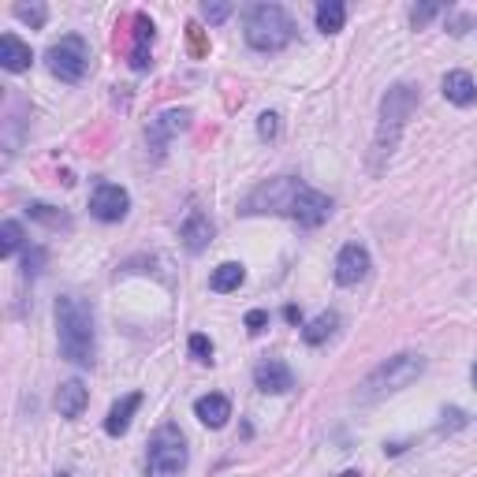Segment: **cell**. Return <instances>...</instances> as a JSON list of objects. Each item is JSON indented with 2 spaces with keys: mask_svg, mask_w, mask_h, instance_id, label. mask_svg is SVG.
<instances>
[{
  "mask_svg": "<svg viewBox=\"0 0 477 477\" xmlns=\"http://www.w3.org/2000/svg\"><path fill=\"white\" fill-rule=\"evenodd\" d=\"M179 235H183V247H187L190 254H202V250L213 243V220H209L202 209L194 206V209L187 213V220H183Z\"/></svg>",
  "mask_w": 477,
  "mask_h": 477,
  "instance_id": "13",
  "label": "cell"
},
{
  "mask_svg": "<svg viewBox=\"0 0 477 477\" xmlns=\"http://www.w3.org/2000/svg\"><path fill=\"white\" fill-rule=\"evenodd\" d=\"M444 97L459 108H470L477 101V83H473V75L470 71H448L444 75Z\"/></svg>",
  "mask_w": 477,
  "mask_h": 477,
  "instance_id": "18",
  "label": "cell"
},
{
  "mask_svg": "<svg viewBox=\"0 0 477 477\" xmlns=\"http://www.w3.org/2000/svg\"><path fill=\"white\" fill-rule=\"evenodd\" d=\"M23 228H19V220H5L0 224V258H15L19 254V247H23Z\"/></svg>",
  "mask_w": 477,
  "mask_h": 477,
  "instance_id": "22",
  "label": "cell"
},
{
  "mask_svg": "<svg viewBox=\"0 0 477 477\" xmlns=\"http://www.w3.org/2000/svg\"><path fill=\"white\" fill-rule=\"evenodd\" d=\"M243 280H247V269L238 265V261H224V265L213 269L209 288H213L217 295H228V291H238V288H243Z\"/></svg>",
  "mask_w": 477,
  "mask_h": 477,
  "instance_id": "19",
  "label": "cell"
},
{
  "mask_svg": "<svg viewBox=\"0 0 477 477\" xmlns=\"http://www.w3.org/2000/svg\"><path fill=\"white\" fill-rule=\"evenodd\" d=\"M131 209V194L119 183H97L90 194V217L101 224H119Z\"/></svg>",
  "mask_w": 477,
  "mask_h": 477,
  "instance_id": "8",
  "label": "cell"
},
{
  "mask_svg": "<svg viewBox=\"0 0 477 477\" xmlns=\"http://www.w3.org/2000/svg\"><path fill=\"white\" fill-rule=\"evenodd\" d=\"M202 15H206L209 23H224V19L231 15V5H206V8H202Z\"/></svg>",
  "mask_w": 477,
  "mask_h": 477,
  "instance_id": "30",
  "label": "cell"
},
{
  "mask_svg": "<svg viewBox=\"0 0 477 477\" xmlns=\"http://www.w3.org/2000/svg\"><path fill=\"white\" fill-rule=\"evenodd\" d=\"M187 127H190V112H187V108H168V112L157 116V119H149V127H146V142H149L153 157H161V153H165V146H168L179 131H187Z\"/></svg>",
  "mask_w": 477,
  "mask_h": 477,
  "instance_id": "9",
  "label": "cell"
},
{
  "mask_svg": "<svg viewBox=\"0 0 477 477\" xmlns=\"http://www.w3.org/2000/svg\"><path fill=\"white\" fill-rule=\"evenodd\" d=\"M254 384H258V391H265V395H284V391H291L295 377H291V370H288L284 362L265 358V362H258V370H254Z\"/></svg>",
  "mask_w": 477,
  "mask_h": 477,
  "instance_id": "11",
  "label": "cell"
},
{
  "mask_svg": "<svg viewBox=\"0 0 477 477\" xmlns=\"http://www.w3.org/2000/svg\"><path fill=\"white\" fill-rule=\"evenodd\" d=\"M421 373H425V354L400 350V354H391L388 362H381L362 384H358V400H362V403H377V400H384V395H391V391L411 388Z\"/></svg>",
  "mask_w": 477,
  "mask_h": 477,
  "instance_id": "4",
  "label": "cell"
},
{
  "mask_svg": "<svg viewBox=\"0 0 477 477\" xmlns=\"http://www.w3.org/2000/svg\"><path fill=\"white\" fill-rule=\"evenodd\" d=\"M258 135L261 138H276V135H280V116H276V112H261L258 116Z\"/></svg>",
  "mask_w": 477,
  "mask_h": 477,
  "instance_id": "27",
  "label": "cell"
},
{
  "mask_svg": "<svg viewBox=\"0 0 477 477\" xmlns=\"http://www.w3.org/2000/svg\"><path fill=\"white\" fill-rule=\"evenodd\" d=\"M56 336H60V354L75 366H94L97 358V329H94V310L90 302L60 295L56 299Z\"/></svg>",
  "mask_w": 477,
  "mask_h": 477,
  "instance_id": "3",
  "label": "cell"
},
{
  "mask_svg": "<svg viewBox=\"0 0 477 477\" xmlns=\"http://www.w3.org/2000/svg\"><path fill=\"white\" fill-rule=\"evenodd\" d=\"M46 64H49V71L60 78V83H78V78L86 75V67H90V46H86V37L64 34L60 42L49 46Z\"/></svg>",
  "mask_w": 477,
  "mask_h": 477,
  "instance_id": "7",
  "label": "cell"
},
{
  "mask_svg": "<svg viewBox=\"0 0 477 477\" xmlns=\"http://www.w3.org/2000/svg\"><path fill=\"white\" fill-rule=\"evenodd\" d=\"M470 377H473V388H477V362H473V370H470Z\"/></svg>",
  "mask_w": 477,
  "mask_h": 477,
  "instance_id": "32",
  "label": "cell"
},
{
  "mask_svg": "<svg viewBox=\"0 0 477 477\" xmlns=\"http://www.w3.org/2000/svg\"><path fill=\"white\" fill-rule=\"evenodd\" d=\"M441 12H444V5H414V8H411V26L421 30V26H429Z\"/></svg>",
  "mask_w": 477,
  "mask_h": 477,
  "instance_id": "25",
  "label": "cell"
},
{
  "mask_svg": "<svg viewBox=\"0 0 477 477\" xmlns=\"http://www.w3.org/2000/svg\"><path fill=\"white\" fill-rule=\"evenodd\" d=\"M30 60H34V53H30V46L23 42L19 34H5V37H0V67H5V71L19 75V71L30 67Z\"/></svg>",
  "mask_w": 477,
  "mask_h": 477,
  "instance_id": "15",
  "label": "cell"
},
{
  "mask_svg": "<svg viewBox=\"0 0 477 477\" xmlns=\"http://www.w3.org/2000/svg\"><path fill=\"white\" fill-rule=\"evenodd\" d=\"M243 325H247V332H254V336H258V332H265V325H269V313H265V310H250Z\"/></svg>",
  "mask_w": 477,
  "mask_h": 477,
  "instance_id": "29",
  "label": "cell"
},
{
  "mask_svg": "<svg viewBox=\"0 0 477 477\" xmlns=\"http://www.w3.org/2000/svg\"><path fill=\"white\" fill-rule=\"evenodd\" d=\"M187 441L176 425H161L149 436V452H146V477H179L187 470Z\"/></svg>",
  "mask_w": 477,
  "mask_h": 477,
  "instance_id": "6",
  "label": "cell"
},
{
  "mask_svg": "<svg viewBox=\"0 0 477 477\" xmlns=\"http://www.w3.org/2000/svg\"><path fill=\"white\" fill-rule=\"evenodd\" d=\"M42 265H46V250H30L26 261H23V276H37Z\"/></svg>",
  "mask_w": 477,
  "mask_h": 477,
  "instance_id": "28",
  "label": "cell"
},
{
  "mask_svg": "<svg viewBox=\"0 0 477 477\" xmlns=\"http://www.w3.org/2000/svg\"><path fill=\"white\" fill-rule=\"evenodd\" d=\"M56 411H60V418H78L86 411V403H90V391H86V384L78 381V377H71V381H64L60 388H56Z\"/></svg>",
  "mask_w": 477,
  "mask_h": 477,
  "instance_id": "14",
  "label": "cell"
},
{
  "mask_svg": "<svg viewBox=\"0 0 477 477\" xmlns=\"http://www.w3.org/2000/svg\"><path fill=\"white\" fill-rule=\"evenodd\" d=\"M56 477H71V473H56Z\"/></svg>",
  "mask_w": 477,
  "mask_h": 477,
  "instance_id": "33",
  "label": "cell"
},
{
  "mask_svg": "<svg viewBox=\"0 0 477 477\" xmlns=\"http://www.w3.org/2000/svg\"><path fill=\"white\" fill-rule=\"evenodd\" d=\"M336 325H340V317H336L332 310H325V313H317L313 321L302 329V340H306L310 347H321V343H325V340L336 332Z\"/></svg>",
  "mask_w": 477,
  "mask_h": 477,
  "instance_id": "21",
  "label": "cell"
},
{
  "mask_svg": "<svg viewBox=\"0 0 477 477\" xmlns=\"http://www.w3.org/2000/svg\"><path fill=\"white\" fill-rule=\"evenodd\" d=\"M194 414H198V421L209 425V429H224L228 418H231V403H228V395L209 391V395H202V400L194 403Z\"/></svg>",
  "mask_w": 477,
  "mask_h": 477,
  "instance_id": "16",
  "label": "cell"
},
{
  "mask_svg": "<svg viewBox=\"0 0 477 477\" xmlns=\"http://www.w3.org/2000/svg\"><path fill=\"white\" fill-rule=\"evenodd\" d=\"M26 213H30L34 220L49 224V228H71V217H67V213H60L56 206H46V202H30V206H26Z\"/></svg>",
  "mask_w": 477,
  "mask_h": 477,
  "instance_id": "23",
  "label": "cell"
},
{
  "mask_svg": "<svg viewBox=\"0 0 477 477\" xmlns=\"http://www.w3.org/2000/svg\"><path fill=\"white\" fill-rule=\"evenodd\" d=\"M243 213L247 217H258V213H276V217H291L295 224L302 228H321L332 213V198L306 187L302 179L295 176H276L269 183H261L247 202H243Z\"/></svg>",
  "mask_w": 477,
  "mask_h": 477,
  "instance_id": "1",
  "label": "cell"
},
{
  "mask_svg": "<svg viewBox=\"0 0 477 477\" xmlns=\"http://www.w3.org/2000/svg\"><path fill=\"white\" fill-rule=\"evenodd\" d=\"M284 317H288V321L295 325V321H299V306H288V310H284Z\"/></svg>",
  "mask_w": 477,
  "mask_h": 477,
  "instance_id": "31",
  "label": "cell"
},
{
  "mask_svg": "<svg viewBox=\"0 0 477 477\" xmlns=\"http://www.w3.org/2000/svg\"><path fill=\"white\" fill-rule=\"evenodd\" d=\"M247 46L258 53H280L295 42V19L280 5H254L247 12Z\"/></svg>",
  "mask_w": 477,
  "mask_h": 477,
  "instance_id": "5",
  "label": "cell"
},
{
  "mask_svg": "<svg viewBox=\"0 0 477 477\" xmlns=\"http://www.w3.org/2000/svg\"><path fill=\"white\" fill-rule=\"evenodd\" d=\"M187 347H190V354L198 358V362H213V340H209V336H202V332H194Z\"/></svg>",
  "mask_w": 477,
  "mask_h": 477,
  "instance_id": "26",
  "label": "cell"
},
{
  "mask_svg": "<svg viewBox=\"0 0 477 477\" xmlns=\"http://www.w3.org/2000/svg\"><path fill=\"white\" fill-rule=\"evenodd\" d=\"M138 407H142V391H131V395H124L112 411H108V418H105V432L108 436H124L127 429H131V418L138 414Z\"/></svg>",
  "mask_w": 477,
  "mask_h": 477,
  "instance_id": "17",
  "label": "cell"
},
{
  "mask_svg": "<svg viewBox=\"0 0 477 477\" xmlns=\"http://www.w3.org/2000/svg\"><path fill=\"white\" fill-rule=\"evenodd\" d=\"M131 49H127V64L135 67V71H146L149 67V49H153V19L149 15H135L131 19Z\"/></svg>",
  "mask_w": 477,
  "mask_h": 477,
  "instance_id": "12",
  "label": "cell"
},
{
  "mask_svg": "<svg viewBox=\"0 0 477 477\" xmlns=\"http://www.w3.org/2000/svg\"><path fill=\"white\" fill-rule=\"evenodd\" d=\"M373 261H370V250L362 243H347L340 254H336V284L343 288H354V284H362L366 276H370Z\"/></svg>",
  "mask_w": 477,
  "mask_h": 477,
  "instance_id": "10",
  "label": "cell"
},
{
  "mask_svg": "<svg viewBox=\"0 0 477 477\" xmlns=\"http://www.w3.org/2000/svg\"><path fill=\"white\" fill-rule=\"evenodd\" d=\"M15 15H19L23 23H30L34 30H42L46 19H49V8H46V5H15Z\"/></svg>",
  "mask_w": 477,
  "mask_h": 477,
  "instance_id": "24",
  "label": "cell"
},
{
  "mask_svg": "<svg viewBox=\"0 0 477 477\" xmlns=\"http://www.w3.org/2000/svg\"><path fill=\"white\" fill-rule=\"evenodd\" d=\"M418 108V86L411 83H395L384 97H381V119H377V135H373V153H370V172L381 176L384 165L395 157V146L403 138L407 119Z\"/></svg>",
  "mask_w": 477,
  "mask_h": 477,
  "instance_id": "2",
  "label": "cell"
},
{
  "mask_svg": "<svg viewBox=\"0 0 477 477\" xmlns=\"http://www.w3.org/2000/svg\"><path fill=\"white\" fill-rule=\"evenodd\" d=\"M313 19H317V30H321V34H340L343 23H347V5H343V0H321Z\"/></svg>",
  "mask_w": 477,
  "mask_h": 477,
  "instance_id": "20",
  "label": "cell"
}]
</instances>
